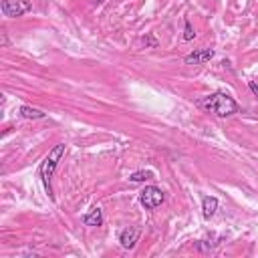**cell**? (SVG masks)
<instances>
[{
  "label": "cell",
  "instance_id": "obj_1",
  "mask_svg": "<svg viewBox=\"0 0 258 258\" xmlns=\"http://www.w3.org/2000/svg\"><path fill=\"white\" fill-rule=\"evenodd\" d=\"M200 107L218 115V117H230V115L238 113V109H240L238 103L234 101V97H230L228 93H222V91H216V93L208 95L200 103Z\"/></svg>",
  "mask_w": 258,
  "mask_h": 258
},
{
  "label": "cell",
  "instance_id": "obj_2",
  "mask_svg": "<svg viewBox=\"0 0 258 258\" xmlns=\"http://www.w3.org/2000/svg\"><path fill=\"white\" fill-rule=\"evenodd\" d=\"M63 156H65V143H57L53 149L48 151V156L43 160V164L39 167V176H41V180L45 184V190L48 192L50 198H53V194H50V178H53V174H55V169H57Z\"/></svg>",
  "mask_w": 258,
  "mask_h": 258
},
{
  "label": "cell",
  "instance_id": "obj_3",
  "mask_svg": "<svg viewBox=\"0 0 258 258\" xmlns=\"http://www.w3.org/2000/svg\"><path fill=\"white\" fill-rule=\"evenodd\" d=\"M0 10H2L6 19H19V16L32 10V4H30V0H2L0 2Z\"/></svg>",
  "mask_w": 258,
  "mask_h": 258
},
{
  "label": "cell",
  "instance_id": "obj_4",
  "mask_svg": "<svg viewBox=\"0 0 258 258\" xmlns=\"http://www.w3.org/2000/svg\"><path fill=\"white\" fill-rule=\"evenodd\" d=\"M164 200H165V194L158 186H147L145 190L140 194V204L143 206L145 210H156L158 206L164 204Z\"/></svg>",
  "mask_w": 258,
  "mask_h": 258
},
{
  "label": "cell",
  "instance_id": "obj_5",
  "mask_svg": "<svg viewBox=\"0 0 258 258\" xmlns=\"http://www.w3.org/2000/svg\"><path fill=\"white\" fill-rule=\"evenodd\" d=\"M140 234H141V230L137 226H129V228L121 230V234H119V242H121V246L125 250H131L137 244V240H140Z\"/></svg>",
  "mask_w": 258,
  "mask_h": 258
},
{
  "label": "cell",
  "instance_id": "obj_6",
  "mask_svg": "<svg viewBox=\"0 0 258 258\" xmlns=\"http://www.w3.org/2000/svg\"><path fill=\"white\" fill-rule=\"evenodd\" d=\"M212 57H214L212 48H200V50H194V53L188 55L184 59V63L186 65H204V63H208Z\"/></svg>",
  "mask_w": 258,
  "mask_h": 258
},
{
  "label": "cell",
  "instance_id": "obj_7",
  "mask_svg": "<svg viewBox=\"0 0 258 258\" xmlns=\"http://www.w3.org/2000/svg\"><path fill=\"white\" fill-rule=\"evenodd\" d=\"M216 210H218V200L214 196H206L204 202H202V216L206 220H210L216 214Z\"/></svg>",
  "mask_w": 258,
  "mask_h": 258
},
{
  "label": "cell",
  "instance_id": "obj_8",
  "mask_svg": "<svg viewBox=\"0 0 258 258\" xmlns=\"http://www.w3.org/2000/svg\"><path fill=\"white\" fill-rule=\"evenodd\" d=\"M83 224L85 226H101L103 224V210L101 208H93L89 214H85Z\"/></svg>",
  "mask_w": 258,
  "mask_h": 258
},
{
  "label": "cell",
  "instance_id": "obj_9",
  "mask_svg": "<svg viewBox=\"0 0 258 258\" xmlns=\"http://www.w3.org/2000/svg\"><path fill=\"white\" fill-rule=\"evenodd\" d=\"M21 115L24 119H45V113L39 111V109H34V107H28V105H23L21 107Z\"/></svg>",
  "mask_w": 258,
  "mask_h": 258
},
{
  "label": "cell",
  "instance_id": "obj_10",
  "mask_svg": "<svg viewBox=\"0 0 258 258\" xmlns=\"http://www.w3.org/2000/svg\"><path fill=\"white\" fill-rule=\"evenodd\" d=\"M133 184H141V182H147V180H153V174L147 169H141V171H135V174H131L129 178Z\"/></svg>",
  "mask_w": 258,
  "mask_h": 258
},
{
  "label": "cell",
  "instance_id": "obj_11",
  "mask_svg": "<svg viewBox=\"0 0 258 258\" xmlns=\"http://www.w3.org/2000/svg\"><path fill=\"white\" fill-rule=\"evenodd\" d=\"M194 37H196L194 26L186 21V23H184V41H194Z\"/></svg>",
  "mask_w": 258,
  "mask_h": 258
},
{
  "label": "cell",
  "instance_id": "obj_12",
  "mask_svg": "<svg viewBox=\"0 0 258 258\" xmlns=\"http://www.w3.org/2000/svg\"><path fill=\"white\" fill-rule=\"evenodd\" d=\"M248 87H250V91L254 93V97H258V85H256L254 81H250V83H248Z\"/></svg>",
  "mask_w": 258,
  "mask_h": 258
},
{
  "label": "cell",
  "instance_id": "obj_13",
  "mask_svg": "<svg viewBox=\"0 0 258 258\" xmlns=\"http://www.w3.org/2000/svg\"><path fill=\"white\" fill-rule=\"evenodd\" d=\"M145 45H149V47H156L158 43H156V39H151V37H149V39L145 41Z\"/></svg>",
  "mask_w": 258,
  "mask_h": 258
},
{
  "label": "cell",
  "instance_id": "obj_14",
  "mask_svg": "<svg viewBox=\"0 0 258 258\" xmlns=\"http://www.w3.org/2000/svg\"><path fill=\"white\" fill-rule=\"evenodd\" d=\"M95 2H103V0H95Z\"/></svg>",
  "mask_w": 258,
  "mask_h": 258
}]
</instances>
